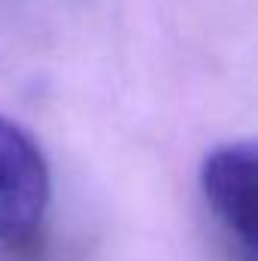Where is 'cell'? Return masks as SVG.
I'll return each mask as SVG.
<instances>
[{
	"label": "cell",
	"mask_w": 258,
	"mask_h": 261,
	"mask_svg": "<svg viewBox=\"0 0 258 261\" xmlns=\"http://www.w3.org/2000/svg\"><path fill=\"white\" fill-rule=\"evenodd\" d=\"M203 197L243 261H255L258 240V152L252 143H228L200 167Z\"/></svg>",
	"instance_id": "cell-2"
},
{
	"label": "cell",
	"mask_w": 258,
	"mask_h": 261,
	"mask_svg": "<svg viewBox=\"0 0 258 261\" xmlns=\"http://www.w3.org/2000/svg\"><path fill=\"white\" fill-rule=\"evenodd\" d=\"M52 179L37 140L0 113V240L24 243L43 225Z\"/></svg>",
	"instance_id": "cell-1"
}]
</instances>
